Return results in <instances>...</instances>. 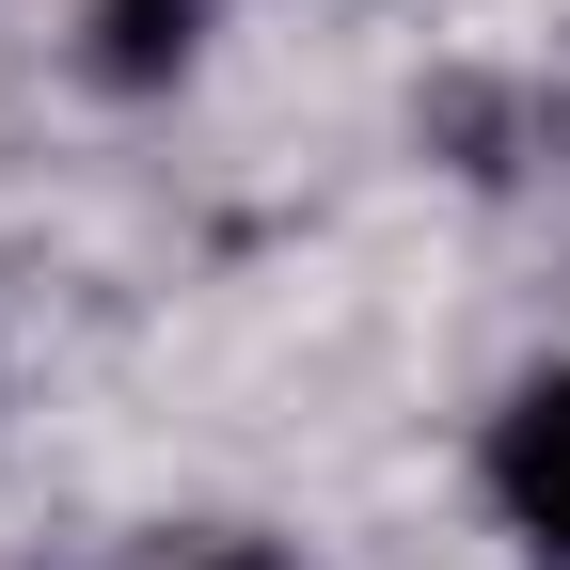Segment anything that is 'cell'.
Instances as JSON below:
<instances>
[{"instance_id": "cell-3", "label": "cell", "mask_w": 570, "mask_h": 570, "mask_svg": "<svg viewBox=\"0 0 570 570\" xmlns=\"http://www.w3.org/2000/svg\"><path fill=\"white\" fill-rule=\"evenodd\" d=\"M159 570H285V554H269V539H175Z\"/></svg>"}, {"instance_id": "cell-2", "label": "cell", "mask_w": 570, "mask_h": 570, "mask_svg": "<svg viewBox=\"0 0 570 570\" xmlns=\"http://www.w3.org/2000/svg\"><path fill=\"white\" fill-rule=\"evenodd\" d=\"M80 32H96V80L111 96H159L175 63L206 48V0H80Z\"/></svg>"}, {"instance_id": "cell-1", "label": "cell", "mask_w": 570, "mask_h": 570, "mask_svg": "<svg viewBox=\"0 0 570 570\" xmlns=\"http://www.w3.org/2000/svg\"><path fill=\"white\" fill-rule=\"evenodd\" d=\"M491 508H508V539H539L570 570V365H539L491 412Z\"/></svg>"}]
</instances>
